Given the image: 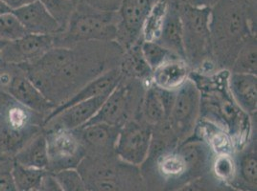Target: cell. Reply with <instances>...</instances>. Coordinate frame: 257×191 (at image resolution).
<instances>
[{
  "label": "cell",
  "instance_id": "obj_44",
  "mask_svg": "<svg viewBox=\"0 0 257 191\" xmlns=\"http://www.w3.org/2000/svg\"><path fill=\"white\" fill-rule=\"evenodd\" d=\"M70 1H72V2H74L75 4H78L79 3V0H70Z\"/></svg>",
  "mask_w": 257,
  "mask_h": 191
},
{
  "label": "cell",
  "instance_id": "obj_34",
  "mask_svg": "<svg viewBox=\"0 0 257 191\" xmlns=\"http://www.w3.org/2000/svg\"><path fill=\"white\" fill-rule=\"evenodd\" d=\"M27 32L17 18L12 14L0 16V38L5 42H14L25 36Z\"/></svg>",
  "mask_w": 257,
  "mask_h": 191
},
{
  "label": "cell",
  "instance_id": "obj_18",
  "mask_svg": "<svg viewBox=\"0 0 257 191\" xmlns=\"http://www.w3.org/2000/svg\"><path fill=\"white\" fill-rule=\"evenodd\" d=\"M191 73L192 69L187 62L176 58L153 70L150 84L162 91L177 92L190 78Z\"/></svg>",
  "mask_w": 257,
  "mask_h": 191
},
{
  "label": "cell",
  "instance_id": "obj_46",
  "mask_svg": "<svg viewBox=\"0 0 257 191\" xmlns=\"http://www.w3.org/2000/svg\"><path fill=\"white\" fill-rule=\"evenodd\" d=\"M35 191H42V190H41V188H40V190H35Z\"/></svg>",
  "mask_w": 257,
  "mask_h": 191
},
{
  "label": "cell",
  "instance_id": "obj_7",
  "mask_svg": "<svg viewBox=\"0 0 257 191\" xmlns=\"http://www.w3.org/2000/svg\"><path fill=\"white\" fill-rule=\"evenodd\" d=\"M146 86L140 82L122 76L121 80L110 92L96 116L87 124H105L122 128L130 120L139 116Z\"/></svg>",
  "mask_w": 257,
  "mask_h": 191
},
{
  "label": "cell",
  "instance_id": "obj_21",
  "mask_svg": "<svg viewBox=\"0 0 257 191\" xmlns=\"http://www.w3.org/2000/svg\"><path fill=\"white\" fill-rule=\"evenodd\" d=\"M193 136L203 140L215 155L235 154V144L232 137L225 129L212 122L200 118Z\"/></svg>",
  "mask_w": 257,
  "mask_h": 191
},
{
  "label": "cell",
  "instance_id": "obj_13",
  "mask_svg": "<svg viewBox=\"0 0 257 191\" xmlns=\"http://www.w3.org/2000/svg\"><path fill=\"white\" fill-rule=\"evenodd\" d=\"M54 47L53 36L26 34L6 44L0 52V64L18 66L31 64Z\"/></svg>",
  "mask_w": 257,
  "mask_h": 191
},
{
  "label": "cell",
  "instance_id": "obj_26",
  "mask_svg": "<svg viewBox=\"0 0 257 191\" xmlns=\"http://www.w3.org/2000/svg\"><path fill=\"white\" fill-rule=\"evenodd\" d=\"M156 168L158 173L165 180H177L189 172L185 160L176 149L158 156Z\"/></svg>",
  "mask_w": 257,
  "mask_h": 191
},
{
  "label": "cell",
  "instance_id": "obj_2",
  "mask_svg": "<svg viewBox=\"0 0 257 191\" xmlns=\"http://www.w3.org/2000/svg\"><path fill=\"white\" fill-rule=\"evenodd\" d=\"M228 76L227 70L207 76L192 72L190 78L201 93L200 118L225 129L233 138L237 152L251 140V117L233 100L228 89Z\"/></svg>",
  "mask_w": 257,
  "mask_h": 191
},
{
  "label": "cell",
  "instance_id": "obj_4",
  "mask_svg": "<svg viewBox=\"0 0 257 191\" xmlns=\"http://www.w3.org/2000/svg\"><path fill=\"white\" fill-rule=\"evenodd\" d=\"M117 12H104L79 2L65 29L54 36V46L71 48L88 42H116Z\"/></svg>",
  "mask_w": 257,
  "mask_h": 191
},
{
  "label": "cell",
  "instance_id": "obj_19",
  "mask_svg": "<svg viewBox=\"0 0 257 191\" xmlns=\"http://www.w3.org/2000/svg\"><path fill=\"white\" fill-rule=\"evenodd\" d=\"M236 176L229 188L241 191H256V140H250L246 146L234 154Z\"/></svg>",
  "mask_w": 257,
  "mask_h": 191
},
{
  "label": "cell",
  "instance_id": "obj_17",
  "mask_svg": "<svg viewBox=\"0 0 257 191\" xmlns=\"http://www.w3.org/2000/svg\"><path fill=\"white\" fill-rule=\"evenodd\" d=\"M13 14L22 24L27 34L54 36L62 32L58 22L54 20L53 16L39 0L19 10L13 11Z\"/></svg>",
  "mask_w": 257,
  "mask_h": 191
},
{
  "label": "cell",
  "instance_id": "obj_29",
  "mask_svg": "<svg viewBox=\"0 0 257 191\" xmlns=\"http://www.w3.org/2000/svg\"><path fill=\"white\" fill-rule=\"evenodd\" d=\"M167 9L166 0H159L150 12L141 30L142 42H157L161 34L162 24Z\"/></svg>",
  "mask_w": 257,
  "mask_h": 191
},
{
  "label": "cell",
  "instance_id": "obj_5",
  "mask_svg": "<svg viewBox=\"0 0 257 191\" xmlns=\"http://www.w3.org/2000/svg\"><path fill=\"white\" fill-rule=\"evenodd\" d=\"M44 117L0 89V157H13L43 131Z\"/></svg>",
  "mask_w": 257,
  "mask_h": 191
},
{
  "label": "cell",
  "instance_id": "obj_36",
  "mask_svg": "<svg viewBox=\"0 0 257 191\" xmlns=\"http://www.w3.org/2000/svg\"><path fill=\"white\" fill-rule=\"evenodd\" d=\"M79 2L85 3L96 10L115 12L118 11L122 0H79Z\"/></svg>",
  "mask_w": 257,
  "mask_h": 191
},
{
  "label": "cell",
  "instance_id": "obj_25",
  "mask_svg": "<svg viewBox=\"0 0 257 191\" xmlns=\"http://www.w3.org/2000/svg\"><path fill=\"white\" fill-rule=\"evenodd\" d=\"M139 117L152 128L167 120L160 90L152 84L147 85L140 104Z\"/></svg>",
  "mask_w": 257,
  "mask_h": 191
},
{
  "label": "cell",
  "instance_id": "obj_32",
  "mask_svg": "<svg viewBox=\"0 0 257 191\" xmlns=\"http://www.w3.org/2000/svg\"><path fill=\"white\" fill-rule=\"evenodd\" d=\"M39 1L43 4L47 12L53 16L54 20L58 22L63 32L69 22L73 12L75 10L77 4L70 0H39Z\"/></svg>",
  "mask_w": 257,
  "mask_h": 191
},
{
  "label": "cell",
  "instance_id": "obj_27",
  "mask_svg": "<svg viewBox=\"0 0 257 191\" xmlns=\"http://www.w3.org/2000/svg\"><path fill=\"white\" fill-rule=\"evenodd\" d=\"M47 171L26 168L13 160L12 175L17 191H35L41 188Z\"/></svg>",
  "mask_w": 257,
  "mask_h": 191
},
{
  "label": "cell",
  "instance_id": "obj_8",
  "mask_svg": "<svg viewBox=\"0 0 257 191\" xmlns=\"http://www.w3.org/2000/svg\"><path fill=\"white\" fill-rule=\"evenodd\" d=\"M201 114V93L189 78L175 95L167 122L179 142L191 138ZM178 144V146H179Z\"/></svg>",
  "mask_w": 257,
  "mask_h": 191
},
{
  "label": "cell",
  "instance_id": "obj_6",
  "mask_svg": "<svg viewBox=\"0 0 257 191\" xmlns=\"http://www.w3.org/2000/svg\"><path fill=\"white\" fill-rule=\"evenodd\" d=\"M178 8L182 22L184 56L194 72L204 62L213 60L209 30L211 9L196 8L185 3H181Z\"/></svg>",
  "mask_w": 257,
  "mask_h": 191
},
{
  "label": "cell",
  "instance_id": "obj_35",
  "mask_svg": "<svg viewBox=\"0 0 257 191\" xmlns=\"http://www.w3.org/2000/svg\"><path fill=\"white\" fill-rule=\"evenodd\" d=\"M13 159L0 157V191H17L12 175Z\"/></svg>",
  "mask_w": 257,
  "mask_h": 191
},
{
  "label": "cell",
  "instance_id": "obj_45",
  "mask_svg": "<svg viewBox=\"0 0 257 191\" xmlns=\"http://www.w3.org/2000/svg\"><path fill=\"white\" fill-rule=\"evenodd\" d=\"M231 188V190L230 191H241V190H235V188Z\"/></svg>",
  "mask_w": 257,
  "mask_h": 191
},
{
  "label": "cell",
  "instance_id": "obj_11",
  "mask_svg": "<svg viewBox=\"0 0 257 191\" xmlns=\"http://www.w3.org/2000/svg\"><path fill=\"white\" fill-rule=\"evenodd\" d=\"M159 0H122L118 9L116 43L123 51L141 40L144 22Z\"/></svg>",
  "mask_w": 257,
  "mask_h": 191
},
{
  "label": "cell",
  "instance_id": "obj_20",
  "mask_svg": "<svg viewBox=\"0 0 257 191\" xmlns=\"http://www.w3.org/2000/svg\"><path fill=\"white\" fill-rule=\"evenodd\" d=\"M228 89L238 106L250 117L256 115V74H236L229 72Z\"/></svg>",
  "mask_w": 257,
  "mask_h": 191
},
{
  "label": "cell",
  "instance_id": "obj_1",
  "mask_svg": "<svg viewBox=\"0 0 257 191\" xmlns=\"http://www.w3.org/2000/svg\"><path fill=\"white\" fill-rule=\"evenodd\" d=\"M115 42H88L71 48L54 47L37 62L20 67L28 78L57 107L84 85L107 70L119 67L122 48Z\"/></svg>",
  "mask_w": 257,
  "mask_h": 191
},
{
  "label": "cell",
  "instance_id": "obj_30",
  "mask_svg": "<svg viewBox=\"0 0 257 191\" xmlns=\"http://www.w3.org/2000/svg\"><path fill=\"white\" fill-rule=\"evenodd\" d=\"M212 173L215 178L230 186L236 176V160L234 154L215 155L212 162Z\"/></svg>",
  "mask_w": 257,
  "mask_h": 191
},
{
  "label": "cell",
  "instance_id": "obj_14",
  "mask_svg": "<svg viewBox=\"0 0 257 191\" xmlns=\"http://www.w3.org/2000/svg\"><path fill=\"white\" fill-rule=\"evenodd\" d=\"M109 94L110 93L99 96L64 109V111L44 122L43 129L63 128L76 130L85 126L96 116Z\"/></svg>",
  "mask_w": 257,
  "mask_h": 191
},
{
  "label": "cell",
  "instance_id": "obj_42",
  "mask_svg": "<svg viewBox=\"0 0 257 191\" xmlns=\"http://www.w3.org/2000/svg\"><path fill=\"white\" fill-rule=\"evenodd\" d=\"M167 3L169 4H175V5H180L182 2V0H166Z\"/></svg>",
  "mask_w": 257,
  "mask_h": 191
},
{
  "label": "cell",
  "instance_id": "obj_12",
  "mask_svg": "<svg viewBox=\"0 0 257 191\" xmlns=\"http://www.w3.org/2000/svg\"><path fill=\"white\" fill-rule=\"evenodd\" d=\"M8 65L10 78L1 90L8 93L22 106L41 114L45 120L56 106L35 86L20 66Z\"/></svg>",
  "mask_w": 257,
  "mask_h": 191
},
{
  "label": "cell",
  "instance_id": "obj_39",
  "mask_svg": "<svg viewBox=\"0 0 257 191\" xmlns=\"http://www.w3.org/2000/svg\"><path fill=\"white\" fill-rule=\"evenodd\" d=\"M178 191H205V186L202 179H195L185 184Z\"/></svg>",
  "mask_w": 257,
  "mask_h": 191
},
{
  "label": "cell",
  "instance_id": "obj_31",
  "mask_svg": "<svg viewBox=\"0 0 257 191\" xmlns=\"http://www.w3.org/2000/svg\"><path fill=\"white\" fill-rule=\"evenodd\" d=\"M141 52L152 71L170 60L180 58L156 42H142Z\"/></svg>",
  "mask_w": 257,
  "mask_h": 191
},
{
  "label": "cell",
  "instance_id": "obj_9",
  "mask_svg": "<svg viewBox=\"0 0 257 191\" xmlns=\"http://www.w3.org/2000/svg\"><path fill=\"white\" fill-rule=\"evenodd\" d=\"M48 153L47 172L55 174L59 171L77 168L86 157L84 148L75 130L63 128L43 129Z\"/></svg>",
  "mask_w": 257,
  "mask_h": 191
},
{
  "label": "cell",
  "instance_id": "obj_33",
  "mask_svg": "<svg viewBox=\"0 0 257 191\" xmlns=\"http://www.w3.org/2000/svg\"><path fill=\"white\" fill-rule=\"evenodd\" d=\"M53 176L64 191H89L84 178L76 168L62 170Z\"/></svg>",
  "mask_w": 257,
  "mask_h": 191
},
{
  "label": "cell",
  "instance_id": "obj_41",
  "mask_svg": "<svg viewBox=\"0 0 257 191\" xmlns=\"http://www.w3.org/2000/svg\"><path fill=\"white\" fill-rule=\"evenodd\" d=\"M12 12H13V11L2 0H0V16H4V14H12Z\"/></svg>",
  "mask_w": 257,
  "mask_h": 191
},
{
  "label": "cell",
  "instance_id": "obj_3",
  "mask_svg": "<svg viewBox=\"0 0 257 191\" xmlns=\"http://www.w3.org/2000/svg\"><path fill=\"white\" fill-rule=\"evenodd\" d=\"M253 20L235 0H219L210 11L211 58L220 70L229 71L246 40L256 36Z\"/></svg>",
  "mask_w": 257,
  "mask_h": 191
},
{
  "label": "cell",
  "instance_id": "obj_15",
  "mask_svg": "<svg viewBox=\"0 0 257 191\" xmlns=\"http://www.w3.org/2000/svg\"><path fill=\"white\" fill-rule=\"evenodd\" d=\"M120 128L105 124H89L76 129L86 155L108 156L114 153Z\"/></svg>",
  "mask_w": 257,
  "mask_h": 191
},
{
  "label": "cell",
  "instance_id": "obj_38",
  "mask_svg": "<svg viewBox=\"0 0 257 191\" xmlns=\"http://www.w3.org/2000/svg\"><path fill=\"white\" fill-rule=\"evenodd\" d=\"M219 0H182V3H185L196 8H205L212 9Z\"/></svg>",
  "mask_w": 257,
  "mask_h": 191
},
{
  "label": "cell",
  "instance_id": "obj_43",
  "mask_svg": "<svg viewBox=\"0 0 257 191\" xmlns=\"http://www.w3.org/2000/svg\"><path fill=\"white\" fill-rule=\"evenodd\" d=\"M7 43H8V42H5V40H3L0 38V52L4 49V47L6 46Z\"/></svg>",
  "mask_w": 257,
  "mask_h": 191
},
{
  "label": "cell",
  "instance_id": "obj_23",
  "mask_svg": "<svg viewBox=\"0 0 257 191\" xmlns=\"http://www.w3.org/2000/svg\"><path fill=\"white\" fill-rule=\"evenodd\" d=\"M141 42L140 40L124 51L119 68L123 76L149 85L153 71L142 54Z\"/></svg>",
  "mask_w": 257,
  "mask_h": 191
},
{
  "label": "cell",
  "instance_id": "obj_16",
  "mask_svg": "<svg viewBox=\"0 0 257 191\" xmlns=\"http://www.w3.org/2000/svg\"><path fill=\"white\" fill-rule=\"evenodd\" d=\"M121 78H122V73L119 67L107 70L103 74H99L95 78H93L92 80L88 82L86 85H84L79 91H77L75 94L71 96L68 100H66L60 106L55 107L53 111L45 118L43 124L49 120L50 118H52L57 114H59L60 112L64 111V109L72 106L76 104L96 98L99 96L110 93L116 87Z\"/></svg>",
  "mask_w": 257,
  "mask_h": 191
},
{
  "label": "cell",
  "instance_id": "obj_22",
  "mask_svg": "<svg viewBox=\"0 0 257 191\" xmlns=\"http://www.w3.org/2000/svg\"><path fill=\"white\" fill-rule=\"evenodd\" d=\"M178 7L179 5L167 3V9L162 24L161 34L156 42L160 43L164 48L171 51L172 53L185 60L182 22Z\"/></svg>",
  "mask_w": 257,
  "mask_h": 191
},
{
  "label": "cell",
  "instance_id": "obj_10",
  "mask_svg": "<svg viewBox=\"0 0 257 191\" xmlns=\"http://www.w3.org/2000/svg\"><path fill=\"white\" fill-rule=\"evenodd\" d=\"M153 128L139 116L120 128L114 154L122 162L140 166L149 157Z\"/></svg>",
  "mask_w": 257,
  "mask_h": 191
},
{
  "label": "cell",
  "instance_id": "obj_40",
  "mask_svg": "<svg viewBox=\"0 0 257 191\" xmlns=\"http://www.w3.org/2000/svg\"><path fill=\"white\" fill-rule=\"evenodd\" d=\"M2 1L11 9L12 11H16L28 4H31L36 0H2Z\"/></svg>",
  "mask_w": 257,
  "mask_h": 191
},
{
  "label": "cell",
  "instance_id": "obj_37",
  "mask_svg": "<svg viewBox=\"0 0 257 191\" xmlns=\"http://www.w3.org/2000/svg\"><path fill=\"white\" fill-rule=\"evenodd\" d=\"M42 191H64L51 173H46L41 186Z\"/></svg>",
  "mask_w": 257,
  "mask_h": 191
},
{
  "label": "cell",
  "instance_id": "obj_24",
  "mask_svg": "<svg viewBox=\"0 0 257 191\" xmlns=\"http://www.w3.org/2000/svg\"><path fill=\"white\" fill-rule=\"evenodd\" d=\"M13 160L26 168L47 171L48 153L44 132L42 131L30 140L14 157Z\"/></svg>",
  "mask_w": 257,
  "mask_h": 191
},
{
  "label": "cell",
  "instance_id": "obj_28",
  "mask_svg": "<svg viewBox=\"0 0 257 191\" xmlns=\"http://www.w3.org/2000/svg\"><path fill=\"white\" fill-rule=\"evenodd\" d=\"M229 72L236 74H256V36L248 38L242 46Z\"/></svg>",
  "mask_w": 257,
  "mask_h": 191
}]
</instances>
